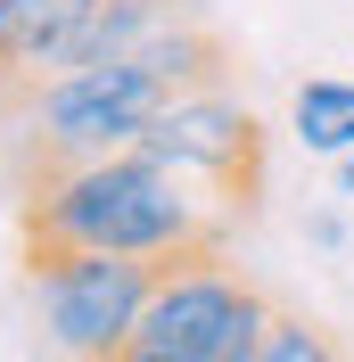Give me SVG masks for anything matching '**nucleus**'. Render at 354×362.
Segmentation results:
<instances>
[{
    "label": "nucleus",
    "instance_id": "3",
    "mask_svg": "<svg viewBox=\"0 0 354 362\" xmlns=\"http://www.w3.org/2000/svg\"><path fill=\"white\" fill-rule=\"evenodd\" d=\"M25 280H33V321L58 362H115L124 338L140 329L165 264L140 255H83V247H25Z\"/></svg>",
    "mask_w": 354,
    "mask_h": 362
},
{
    "label": "nucleus",
    "instance_id": "10",
    "mask_svg": "<svg viewBox=\"0 0 354 362\" xmlns=\"http://www.w3.org/2000/svg\"><path fill=\"white\" fill-rule=\"evenodd\" d=\"M338 198H354V148L338 157Z\"/></svg>",
    "mask_w": 354,
    "mask_h": 362
},
{
    "label": "nucleus",
    "instance_id": "8",
    "mask_svg": "<svg viewBox=\"0 0 354 362\" xmlns=\"http://www.w3.org/2000/svg\"><path fill=\"white\" fill-rule=\"evenodd\" d=\"M256 362H338V346H330V329H321V321H305V313H272V329H264V346H256Z\"/></svg>",
    "mask_w": 354,
    "mask_h": 362
},
{
    "label": "nucleus",
    "instance_id": "6",
    "mask_svg": "<svg viewBox=\"0 0 354 362\" xmlns=\"http://www.w3.org/2000/svg\"><path fill=\"white\" fill-rule=\"evenodd\" d=\"M91 8H99V0H0V83H8V74L33 83L42 58L67 42Z\"/></svg>",
    "mask_w": 354,
    "mask_h": 362
},
{
    "label": "nucleus",
    "instance_id": "4",
    "mask_svg": "<svg viewBox=\"0 0 354 362\" xmlns=\"http://www.w3.org/2000/svg\"><path fill=\"white\" fill-rule=\"evenodd\" d=\"M140 148L156 165H173L181 181H206V198L222 214H247L264 198V124L231 90H181V99H165V115L140 132Z\"/></svg>",
    "mask_w": 354,
    "mask_h": 362
},
{
    "label": "nucleus",
    "instance_id": "9",
    "mask_svg": "<svg viewBox=\"0 0 354 362\" xmlns=\"http://www.w3.org/2000/svg\"><path fill=\"white\" fill-rule=\"evenodd\" d=\"M305 239H313V247H346V214H313Z\"/></svg>",
    "mask_w": 354,
    "mask_h": 362
},
{
    "label": "nucleus",
    "instance_id": "5",
    "mask_svg": "<svg viewBox=\"0 0 354 362\" xmlns=\"http://www.w3.org/2000/svg\"><path fill=\"white\" fill-rule=\"evenodd\" d=\"M198 17V0H99L83 25H74L67 42L42 58V74L33 83H50V74H74V66H108V58H140L149 42H165V33H190Z\"/></svg>",
    "mask_w": 354,
    "mask_h": 362
},
{
    "label": "nucleus",
    "instance_id": "7",
    "mask_svg": "<svg viewBox=\"0 0 354 362\" xmlns=\"http://www.w3.org/2000/svg\"><path fill=\"white\" fill-rule=\"evenodd\" d=\"M288 124H297V140H305L313 157L338 165L354 148V83H346V74H313V83H297Z\"/></svg>",
    "mask_w": 354,
    "mask_h": 362
},
{
    "label": "nucleus",
    "instance_id": "2",
    "mask_svg": "<svg viewBox=\"0 0 354 362\" xmlns=\"http://www.w3.org/2000/svg\"><path fill=\"white\" fill-rule=\"evenodd\" d=\"M222 66H231V49L206 25H190V33L149 42L140 58H108V66H74V74L33 83V157H42V173L140 148V132L165 115V99L222 90Z\"/></svg>",
    "mask_w": 354,
    "mask_h": 362
},
{
    "label": "nucleus",
    "instance_id": "1",
    "mask_svg": "<svg viewBox=\"0 0 354 362\" xmlns=\"http://www.w3.org/2000/svg\"><path fill=\"white\" fill-rule=\"evenodd\" d=\"M25 247L140 255V264H206L222 255V214L149 148H115L91 165H50L25 198Z\"/></svg>",
    "mask_w": 354,
    "mask_h": 362
}]
</instances>
